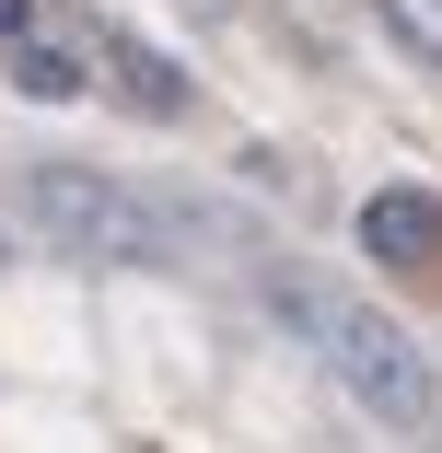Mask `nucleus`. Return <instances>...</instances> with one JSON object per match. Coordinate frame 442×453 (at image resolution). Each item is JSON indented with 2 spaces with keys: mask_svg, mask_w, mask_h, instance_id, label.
I'll return each instance as SVG.
<instances>
[{
  "mask_svg": "<svg viewBox=\"0 0 442 453\" xmlns=\"http://www.w3.org/2000/svg\"><path fill=\"white\" fill-rule=\"evenodd\" d=\"M24 221L58 244V256H94V267H174V210L151 187H128V174L105 163H24Z\"/></svg>",
  "mask_w": 442,
  "mask_h": 453,
  "instance_id": "obj_1",
  "label": "nucleus"
},
{
  "mask_svg": "<svg viewBox=\"0 0 442 453\" xmlns=\"http://www.w3.org/2000/svg\"><path fill=\"white\" fill-rule=\"evenodd\" d=\"M326 360H337V384H349L361 418H384V430H430V418H442V372H430V349H419L396 314L349 303L337 337H326Z\"/></svg>",
  "mask_w": 442,
  "mask_h": 453,
  "instance_id": "obj_2",
  "label": "nucleus"
},
{
  "mask_svg": "<svg viewBox=\"0 0 442 453\" xmlns=\"http://www.w3.org/2000/svg\"><path fill=\"white\" fill-rule=\"evenodd\" d=\"M361 244H373L384 267H407V280H430V267H442V198H430V187L361 198Z\"/></svg>",
  "mask_w": 442,
  "mask_h": 453,
  "instance_id": "obj_3",
  "label": "nucleus"
},
{
  "mask_svg": "<svg viewBox=\"0 0 442 453\" xmlns=\"http://www.w3.org/2000/svg\"><path fill=\"white\" fill-rule=\"evenodd\" d=\"M94 70H105V94H117V105H140V117H163V128L198 105V94H187V70H174L163 47H140V35H105Z\"/></svg>",
  "mask_w": 442,
  "mask_h": 453,
  "instance_id": "obj_4",
  "label": "nucleus"
},
{
  "mask_svg": "<svg viewBox=\"0 0 442 453\" xmlns=\"http://www.w3.org/2000/svg\"><path fill=\"white\" fill-rule=\"evenodd\" d=\"M268 314H280V326H291V337H314V349H326V337H337V314H349V303H337V291H326V280H314V267H268Z\"/></svg>",
  "mask_w": 442,
  "mask_h": 453,
  "instance_id": "obj_5",
  "label": "nucleus"
},
{
  "mask_svg": "<svg viewBox=\"0 0 442 453\" xmlns=\"http://www.w3.org/2000/svg\"><path fill=\"white\" fill-rule=\"evenodd\" d=\"M0 58H12V94H35V105H70V94H81V58H70V47H47V35L0 47Z\"/></svg>",
  "mask_w": 442,
  "mask_h": 453,
  "instance_id": "obj_6",
  "label": "nucleus"
},
{
  "mask_svg": "<svg viewBox=\"0 0 442 453\" xmlns=\"http://www.w3.org/2000/svg\"><path fill=\"white\" fill-rule=\"evenodd\" d=\"M373 24H384L419 70H442V0H373Z\"/></svg>",
  "mask_w": 442,
  "mask_h": 453,
  "instance_id": "obj_7",
  "label": "nucleus"
},
{
  "mask_svg": "<svg viewBox=\"0 0 442 453\" xmlns=\"http://www.w3.org/2000/svg\"><path fill=\"white\" fill-rule=\"evenodd\" d=\"M35 12H47V0H0V47H24V35H35Z\"/></svg>",
  "mask_w": 442,
  "mask_h": 453,
  "instance_id": "obj_8",
  "label": "nucleus"
}]
</instances>
